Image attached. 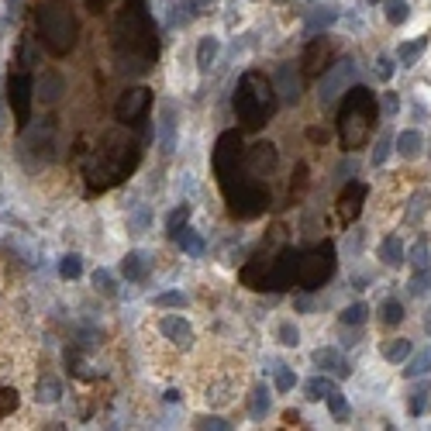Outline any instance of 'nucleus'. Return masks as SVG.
Listing matches in <instances>:
<instances>
[{
    "instance_id": "c9c22d12",
    "label": "nucleus",
    "mask_w": 431,
    "mask_h": 431,
    "mask_svg": "<svg viewBox=\"0 0 431 431\" xmlns=\"http://www.w3.org/2000/svg\"><path fill=\"white\" fill-rule=\"evenodd\" d=\"M425 373H431V348L428 352H421V355H414L411 366L404 369V376H425Z\"/></svg>"
},
{
    "instance_id": "423d86ee",
    "label": "nucleus",
    "mask_w": 431,
    "mask_h": 431,
    "mask_svg": "<svg viewBox=\"0 0 431 431\" xmlns=\"http://www.w3.org/2000/svg\"><path fill=\"white\" fill-rule=\"evenodd\" d=\"M221 190H225L228 211H231L235 218H242V221L259 218V214L266 211V204H269V190L259 183L256 176H235V179H228Z\"/></svg>"
},
{
    "instance_id": "c85d7f7f",
    "label": "nucleus",
    "mask_w": 431,
    "mask_h": 431,
    "mask_svg": "<svg viewBox=\"0 0 431 431\" xmlns=\"http://www.w3.org/2000/svg\"><path fill=\"white\" fill-rule=\"evenodd\" d=\"M335 21H339V10H335V7H321V10H314V14L307 17V35L325 31V28H332Z\"/></svg>"
},
{
    "instance_id": "4be33fe9",
    "label": "nucleus",
    "mask_w": 431,
    "mask_h": 431,
    "mask_svg": "<svg viewBox=\"0 0 431 431\" xmlns=\"http://www.w3.org/2000/svg\"><path fill=\"white\" fill-rule=\"evenodd\" d=\"M121 276L131 279V283L145 279V276H149V259L142 256V252H128V256L121 259Z\"/></svg>"
},
{
    "instance_id": "c03bdc74",
    "label": "nucleus",
    "mask_w": 431,
    "mask_h": 431,
    "mask_svg": "<svg viewBox=\"0 0 431 431\" xmlns=\"http://www.w3.org/2000/svg\"><path fill=\"white\" fill-rule=\"evenodd\" d=\"M425 211H428V193L421 190V193H418V197L411 200V207H407V214H404V218H407V221H418V218H421Z\"/></svg>"
},
{
    "instance_id": "79ce46f5",
    "label": "nucleus",
    "mask_w": 431,
    "mask_h": 431,
    "mask_svg": "<svg viewBox=\"0 0 431 431\" xmlns=\"http://www.w3.org/2000/svg\"><path fill=\"white\" fill-rule=\"evenodd\" d=\"M186 218H190V207H186V204H183V207H176V211L170 214V221H166V231H170L172 238H176V231L186 225Z\"/></svg>"
},
{
    "instance_id": "20e7f679",
    "label": "nucleus",
    "mask_w": 431,
    "mask_h": 431,
    "mask_svg": "<svg viewBox=\"0 0 431 431\" xmlns=\"http://www.w3.org/2000/svg\"><path fill=\"white\" fill-rule=\"evenodd\" d=\"M35 24H38V38H42L49 56L63 59V56H70L76 49L80 28H76V17H73L66 0H42L35 7Z\"/></svg>"
},
{
    "instance_id": "4468645a",
    "label": "nucleus",
    "mask_w": 431,
    "mask_h": 431,
    "mask_svg": "<svg viewBox=\"0 0 431 431\" xmlns=\"http://www.w3.org/2000/svg\"><path fill=\"white\" fill-rule=\"evenodd\" d=\"M176 114H179V107H176V104H163V107H159L156 138H159V149H163L166 156L176 149Z\"/></svg>"
},
{
    "instance_id": "f3484780",
    "label": "nucleus",
    "mask_w": 431,
    "mask_h": 431,
    "mask_svg": "<svg viewBox=\"0 0 431 431\" xmlns=\"http://www.w3.org/2000/svg\"><path fill=\"white\" fill-rule=\"evenodd\" d=\"M269 252H259V256H252L245 266H242V283L249 286V290H266V276H269Z\"/></svg>"
},
{
    "instance_id": "e433bc0d",
    "label": "nucleus",
    "mask_w": 431,
    "mask_h": 431,
    "mask_svg": "<svg viewBox=\"0 0 431 431\" xmlns=\"http://www.w3.org/2000/svg\"><path fill=\"white\" fill-rule=\"evenodd\" d=\"M366 314H369V307H366V304L359 300V304H352V307H345V311H342V314H339V318H342V325H362V321H366Z\"/></svg>"
},
{
    "instance_id": "a18cd8bd",
    "label": "nucleus",
    "mask_w": 431,
    "mask_h": 431,
    "mask_svg": "<svg viewBox=\"0 0 431 431\" xmlns=\"http://www.w3.org/2000/svg\"><path fill=\"white\" fill-rule=\"evenodd\" d=\"M93 286H97L104 297H114V279H111L107 269H97V273H93Z\"/></svg>"
},
{
    "instance_id": "603ef678",
    "label": "nucleus",
    "mask_w": 431,
    "mask_h": 431,
    "mask_svg": "<svg viewBox=\"0 0 431 431\" xmlns=\"http://www.w3.org/2000/svg\"><path fill=\"white\" fill-rule=\"evenodd\" d=\"M376 76H380V80H390V76H393V59H390V56H380V59H376Z\"/></svg>"
},
{
    "instance_id": "09e8293b",
    "label": "nucleus",
    "mask_w": 431,
    "mask_h": 431,
    "mask_svg": "<svg viewBox=\"0 0 431 431\" xmlns=\"http://www.w3.org/2000/svg\"><path fill=\"white\" fill-rule=\"evenodd\" d=\"M387 156H390V135H380V142H376V149H373V166H383Z\"/></svg>"
},
{
    "instance_id": "6e6552de",
    "label": "nucleus",
    "mask_w": 431,
    "mask_h": 431,
    "mask_svg": "<svg viewBox=\"0 0 431 431\" xmlns=\"http://www.w3.org/2000/svg\"><path fill=\"white\" fill-rule=\"evenodd\" d=\"M245 159V145H242V135L238 131H225L214 145V172H218V183L225 186L228 179L238 176V163Z\"/></svg>"
},
{
    "instance_id": "2eb2a0df",
    "label": "nucleus",
    "mask_w": 431,
    "mask_h": 431,
    "mask_svg": "<svg viewBox=\"0 0 431 431\" xmlns=\"http://www.w3.org/2000/svg\"><path fill=\"white\" fill-rule=\"evenodd\" d=\"M273 86H276V93H279L283 104H297V100H300V76H297L293 63H283V66L276 70Z\"/></svg>"
},
{
    "instance_id": "dca6fc26",
    "label": "nucleus",
    "mask_w": 431,
    "mask_h": 431,
    "mask_svg": "<svg viewBox=\"0 0 431 431\" xmlns=\"http://www.w3.org/2000/svg\"><path fill=\"white\" fill-rule=\"evenodd\" d=\"M362 200H366V186H362V183H348L342 190V197H339V221H342V225L359 218Z\"/></svg>"
},
{
    "instance_id": "f03ea898",
    "label": "nucleus",
    "mask_w": 431,
    "mask_h": 431,
    "mask_svg": "<svg viewBox=\"0 0 431 431\" xmlns=\"http://www.w3.org/2000/svg\"><path fill=\"white\" fill-rule=\"evenodd\" d=\"M142 159V142L138 138H128L121 131H111L104 135L93 163L86 166V176H90V190H107L114 183H121L128 172L138 166Z\"/></svg>"
},
{
    "instance_id": "39448f33",
    "label": "nucleus",
    "mask_w": 431,
    "mask_h": 431,
    "mask_svg": "<svg viewBox=\"0 0 431 431\" xmlns=\"http://www.w3.org/2000/svg\"><path fill=\"white\" fill-rule=\"evenodd\" d=\"M373 121H376V97L366 86L345 90V104L339 111V135H342V145L348 152H355L369 142Z\"/></svg>"
},
{
    "instance_id": "bb28decb",
    "label": "nucleus",
    "mask_w": 431,
    "mask_h": 431,
    "mask_svg": "<svg viewBox=\"0 0 431 431\" xmlns=\"http://www.w3.org/2000/svg\"><path fill=\"white\" fill-rule=\"evenodd\" d=\"M335 390H339V387H335V380H328V376H314V380L304 383V393H307L311 400H328Z\"/></svg>"
},
{
    "instance_id": "a211bd4d",
    "label": "nucleus",
    "mask_w": 431,
    "mask_h": 431,
    "mask_svg": "<svg viewBox=\"0 0 431 431\" xmlns=\"http://www.w3.org/2000/svg\"><path fill=\"white\" fill-rule=\"evenodd\" d=\"M159 332H163L172 345H179V348H190V345H193V328H190V321H183L179 314L163 318V321H159Z\"/></svg>"
},
{
    "instance_id": "cd10ccee",
    "label": "nucleus",
    "mask_w": 431,
    "mask_h": 431,
    "mask_svg": "<svg viewBox=\"0 0 431 431\" xmlns=\"http://www.w3.org/2000/svg\"><path fill=\"white\" fill-rule=\"evenodd\" d=\"M411 352H414V345L407 342V339H390V342L383 345V359L393 362V366H400L404 359H411Z\"/></svg>"
},
{
    "instance_id": "0eeeda50",
    "label": "nucleus",
    "mask_w": 431,
    "mask_h": 431,
    "mask_svg": "<svg viewBox=\"0 0 431 431\" xmlns=\"http://www.w3.org/2000/svg\"><path fill=\"white\" fill-rule=\"evenodd\" d=\"M332 273H335V245L332 242H321L300 256V286L304 290H321L332 279Z\"/></svg>"
},
{
    "instance_id": "37998d69",
    "label": "nucleus",
    "mask_w": 431,
    "mask_h": 431,
    "mask_svg": "<svg viewBox=\"0 0 431 431\" xmlns=\"http://www.w3.org/2000/svg\"><path fill=\"white\" fill-rule=\"evenodd\" d=\"M411 266L414 269H431V259H428V242H418L411 249Z\"/></svg>"
},
{
    "instance_id": "c756f323",
    "label": "nucleus",
    "mask_w": 431,
    "mask_h": 431,
    "mask_svg": "<svg viewBox=\"0 0 431 431\" xmlns=\"http://www.w3.org/2000/svg\"><path fill=\"white\" fill-rule=\"evenodd\" d=\"M266 411H269V387H266V383H259L256 390H252V400H249V414H252L256 421H262V418H266Z\"/></svg>"
},
{
    "instance_id": "de8ad7c7",
    "label": "nucleus",
    "mask_w": 431,
    "mask_h": 431,
    "mask_svg": "<svg viewBox=\"0 0 431 431\" xmlns=\"http://www.w3.org/2000/svg\"><path fill=\"white\" fill-rule=\"evenodd\" d=\"M428 286H431V269H418V276L411 279V293L421 297V293H428Z\"/></svg>"
},
{
    "instance_id": "7c9ffc66",
    "label": "nucleus",
    "mask_w": 431,
    "mask_h": 431,
    "mask_svg": "<svg viewBox=\"0 0 431 431\" xmlns=\"http://www.w3.org/2000/svg\"><path fill=\"white\" fill-rule=\"evenodd\" d=\"M176 242H179V249H183V252H190V256H200V252H204L200 235H197V231H190V228L176 231Z\"/></svg>"
},
{
    "instance_id": "2f4dec72",
    "label": "nucleus",
    "mask_w": 431,
    "mask_h": 431,
    "mask_svg": "<svg viewBox=\"0 0 431 431\" xmlns=\"http://www.w3.org/2000/svg\"><path fill=\"white\" fill-rule=\"evenodd\" d=\"M276 342L286 345V348H297V345H300L297 325H293V321H279V325H276Z\"/></svg>"
},
{
    "instance_id": "864d4df0",
    "label": "nucleus",
    "mask_w": 431,
    "mask_h": 431,
    "mask_svg": "<svg viewBox=\"0 0 431 431\" xmlns=\"http://www.w3.org/2000/svg\"><path fill=\"white\" fill-rule=\"evenodd\" d=\"M307 138H311V142H321V145H325V142H328L332 135H328L325 128H307Z\"/></svg>"
},
{
    "instance_id": "13d9d810",
    "label": "nucleus",
    "mask_w": 431,
    "mask_h": 431,
    "mask_svg": "<svg viewBox=\"0 0 431 431\" xmlns=\"http://www.w3.org/2000/svg\"><path fill=\"white\" fill-rule=\"evenodd\" d=\"M369 3H376V0H369Z\"/></svg>"
},
{
    "instance_id": "6e6d98bb",
    "label": "nucleus",
    "mask_w": 431,
    "mask_h": 431,
    "mask_svg": "<svg viewBox=\"0 0 431 431\" xmlns=\"http://www.w3.org/2000/svg\"><path fill=\"white\" fill-rule=\"evenodd\" d=\"M83 3H86V10H93V14H100V10H104V7H107L111 0H83Z\"/></svg>"
},
{
    "instance_id": "4d7b16f0",
    "label": "nucleus",
    "mask_w": 431,
    "mask_h": 431,
    "mask_svg": "<svg viewBox=\"0 0 431 431\" xmlns=\"http://www.w3.org/2000/svg\"><path fill=\"white\" fill-rule=\"evenodd\" d=\"M293 307H297V311H311V297H297Z\"/></svg>"
},
{
    "instance_id": "393cba45",
    "label": "nucleus",
    "mask_w": 431,
    "mask_h": 431,
    "mask_svg": "<svg viewBox=\"0 0 431 431\" xmlns=\"http://www.w3.org/2000/svg\"><path fill=\"white\" fill-rule=\"evenodd\" d=\"M380 259H383L387 266H400V262H404V242H400V235H387V238L380 242Z\"/></svg>"
},
{
    "instance_id": "aec40b11",
    "label": "nucleus",
    "mask_w": 431,
    "mask_h": 431,
    "mask_svg": "<svg viewBox=\"0 0 431 431\" xmlns=\"http://www.w3.org/2000/svg\"><path fill=\"white\" fill-rule=\"evenodd\" d=\"M314 366H318V369H325V373H332V376H339V380L352 373V369H348V362L342 359V352H339V348H328V345L314 352Z\"/></svg>"
},
{
    "instance_id": "ea45409f",
    "label": "nucleus",
    "mask_w": 431,
    "mask_h": 431,
    "mask_svg": "<svg viewBox=\"0 0 431 431\" xmlns=\"http://www.w3.org/2000/svg\"><path fill=\"white\" fill-rule=\"evenodd\" d=\"M83 273V262H80V256H66L63 262H59V276L63 279H76Z\"/></svg>"
},
{
    "instance_id": "49530a36",
    "label": "nucleus",
    "mask_w": 431,
    "mask_h": 431,
    "mask_svg": "<svg viewBox=\"0 0 431 431\" xmlns=\"http://www.w3.org/2000/svg\"><path fill=\"white\" fill-rule=\"evenodd\" d=\"M293 383H297V376H293V369H286V366H279V369H276V390H279V393H290V390H293Z\"/></svg>"
},
{
    "instance_id": "f704fd0d",
    "label": "nucleus",
    "mask_w": 431,
    "mask_h": 431,
    "mask_svg": "<svg viewBox=\"0 0 431 431\" xmlns=\"http://www.w3.org/2000/svg\"><path fill=\"white\" fill-rule=\"evenodd\" d=\"M425 45H428L425 38H414V42L400 45V52H397V56H400V63H404V66H411V63H414V59H418V56L425 52Z\"/></svg>"
},
{
    "instance_id": "3c124183",
    "label": "nucleus",
    "mask_w": 431,
    "mask_h": 431,
    "mask_svg": "<svg viewBox=\"0 0 431 431\" xmlns=\"http://www.w3.org/2000/svg\"><path fill=\"white\" fill-rule=\"evenodd\" d=\"M186 304V297L183 293H176V290H170V293H159L156 297V307H183Z\"/></svg>"
},
{
    "instance_id": "f257e3e1",
    "label": "nucleus",
    "mask_w": 431,
    "mask_h": 431,
    "mask_svg": "<svg viewBox=\"0 0 431 431\" xmlns=\"http://www.w3.org/2000/svg\"><path fill=\"white\" fill-rule=\"evenodd\" d=\"M114 52L124 73H149L159 56L156 24L145 10V0H128L114 24Z\"/></svg>"
},
{
    "instance_id": "4c0bfd02",
    "label": "nucleus",
    "mask_w": 431,
    "mask_h": 431,
    "mask_svg": "<svg viewBox=\"0 0 431 431\" xmlns=\"http://www.w3.org/2000/svg\"><path fill=\"white\" fill-rule=\"evenodd\" d=\"M407 14H411V7H407L404 0H390V3H387V21H390V24H404Z\"/></svg>"
},
{
    "instance_id": "7ed1b4c3",
    "label": "nucleus",
    "mask_w": 431,
    "mask_h": 431,
    "mask_svg": "<svg viewBox=\"0 0 431 431\" xmlns=\"http://www.w3.org/2000/svg\"><path fill=\"white\" fill-rule=\"evenodd\" d=\"M279 93L273 80H266L259 70H249L235 86V117L242 121L245 131H259L273 114H276Z\"/></svg>"
},
{
    "instance_id": "f8f14e48",
    "label": "nucleus",
    "mask_w": 431,
    "mask_h": 431,
    "mask_svg": "<svg viewBox=\"0 0 431 431\" xmlns=\"http://www.w3.org/2000/svg\"><path fill=\"white\" fill-rule=\"evenodd\" d=\"M352 76H355V63L352 59H342V63H335L325 76H321V90H318V104L321 107H328V104H335V97L348 90L352 83Z\"/></svg>"
},
{
    "instance_id": "a878e982",
    "label": "nucleus",
    "mask_w": 431,
    "mask_h": 431,
    "mask_svg": "<svg viewBox=\"0 0 431 431\" xmlns=\"http://www.w3.org/2000/svg\"><path fill=\"white\" fill-rule=\"evenodd\" d=\"M38 400H42V404H59V400H63V383H59L52 373H45V376L38 380Z\"/></svg>"
},
{
    "instance_id": "5701e85b",
    "label": "nucleus",
    "mask_w": 431,
    "mask_h": 431,
    "mask_svg": "<svg viewBox=\"0 0 431 431\" xmlns=\"http://www.w3.org/2000/svg\"><path fill=\"white\" fill-rule=\"evenodd\" d=\"M218 49H221V42H218L214 35H204V38H200V45H197V70H200V73H207V70L214 66Z\"/></svg>"
},
{
    "instance_id": "ddd939ff",
    "label": "nucleus",
    "mask_w": 431,
    "mask_h": 431,
    "mask_svg": "<svg viewBox=\"0 0 431 431\" xmlns=\"http://www.w3.org/2000/svg\"><path fill=\"white\" fill-rule=\"evenodd\" d=\"M276 166V145H269V142H256L252 149H245V170L249 176H266V172Z\"/></svg>"
},
{
    "instance_id": "58836bf2",
    "label": "nucleus",
    "mask_w": 431,
    "mask_h": 431,
    "mask_svg": "<svg viewBox=\"0 0 431 431\" xmlns=\"http://www.w3.org/2000/svg\"><path fill=\"white\" fill-rule=\"evenodd\" d=\"M328 411H332V418H335V421H348V400H345L339 390L328 397Z\"/></svg>"
},
{
    "instance_id": "8fccbe9b",
    "label": "nucleus",
    "mask_w": 431,
    "mask_h": 431,
    "mask_svg": "<svg viewBox=\"0 0 431 431\" xmlns=\"http://www.w3.org/2000/svg\"><path fill=\"white\" fill-rule=\"evenodd\" d=\"M193 425H197L200 431H228V428H231L225 418H197Z\"/></svg>"
},
{
    "instance_id": "b1692460",
    "label": "nucleus",
    "mask_w": 431,
    "mask_h": 431,
    "mask_svg": "<svg viewBox=\"0 0 431 431\" xmlns=\"http://www.w3.org/2000/svg\"><path fill=\"white\" fill-rule=\"evenodd\" d=\"M421 149H425V138H421V131H400V135H397V152H400L404 159H414V156H421Z\"/></svg>"
},
{
    "instance_id": "9b49d317",
    "label": "nucleus",
    "mask_w": 431,
    "mask_h": 431,
    "mask_svg": "<svg viewBox=\"0 0 431 431\" xmlns=\"http://www.w3.org/2000/svg\"><path fill=\"white\" fill-rule=\"evenodd\" d=\"M149 107H152V90H145V86H131V90H124L121 100L114 104V117H117L121 124L135 128V124L145 121Z\"/></svg>"
},
{
    "instance_id": "412c9836",
    "label": "nucleus",
    "mask_w": 431,
    "mask_h": 431,
    "mask_svg": "<svg viewBox=\"0 0 431 431\" xmlns=\"http://www.w3.org/2000/svg\"><path fill=\"white\" fill-rule=\"evenodd\" d=\"M35 90H38V100H42L45 107H52V104H59V97L66 93V80H63L59 73H45Z\"/></svg>"
},
{
    "instance_id": "1a4fd4ad",
    "label": "nucleus",
    "mask_w": 431,
    "mask_h": 431,
    "mask_svg": "<svg viewBox=\"0 0 431 431\" xmlns=\"http://www.w3.org/2000/svg\"><path fill=\"white\" fill-rule=\"evenodd\" d=\"M300 256L297 249L283 245L273 262H269V276H266V290H290L293 283H300Z\"/></svg>"
},
{
    "instance_id": "5fc2aeb1",
    "label": "nucleus",
    "mask_w": 431,
    "mask_h": 431,
    "mask_svg": "<svg viewBox=\"0 0 431 431\" xmlns=\"http://www.w3.org/2000/svg\"><path fill=\"white\" fill-rule=\"evenodd\" d=\"M193 3H197V14H211L218 0H193Z\"/></svg>"
},
{
    "instance_id": "473e14b6",
    "label": "nucleus",
    "mask_w": 431,
    "mask_h": 431,
    "mask_svg": "<svg viewBox=\"0 0 431 431\" xmlns=\"http://www.w3.org/2000/svg\"><path fill=\"white\" fill-rule=\"evenodd\" d=\"M17 400H21V397H17L14 387H0V421L10 418V414L17 411Z\"/></svg>"
},
{
    "instance_id": "9d476101",
    "label": "nucleus",
    "mask_w": 431,
    "mask_h": 431,
    "mask_svg": "<svg viewBox=\"0 0 431 431\" xmlns=\"http://www.w3.org/2000/svg\"><path fill=\"white\" fill-rule=\"evenodd\" d=\"M7 104L14 111L17 128H28V121H31V73L28 70H21V73L14 70L7 76Z\"/></svg>"
},
{
    "instance_id": "72a5a7b5",
    "label": "nucleus",
    "mask_w": 431,
    "mask_h": 431,
    "mask_svg": "<svg viewBox=\"0 0 431 431\" xmlns=\"http://www.w3.org/2000/svg\"><path fill=\"white\" fill-rule=\"evenodd\" d=\"M428 393H431V383L414 387V393H411V414H414V418L425 414V407H428Z\"/></svg>"
},
{
    "instance_id": "6ab92c4d",
    "label": "nucleus",
    "mask_w": 431,
    "mask_h": 431,
    "mask_svg": "<svg viewBox=\"0 0 431 431\" xmlns=\"http://www.w3.org/2000/svg\"><path fill=\"white\" fill-rule=\"evenodd\" d=\"M328 59H332V45L314 38L307 45V52H304V73L307 76H321V70H328Z\"/></svg>"
},
{
    "instance_id": "a19ab883",
    "label": "nucleus",
    "mask_w": 431,
    "mask_h": 431,
    "mask_svg": "<svg viewBox=\"0 0 431 431\" xmlns=\"http://www.w3.org/2000/svg\"><path fill=\"white\" fill-rule=\"evenodd\" d=\"M404 321V304L400 300H387L383 304V325H400Z\"/></svg>"
}]
</instances>
